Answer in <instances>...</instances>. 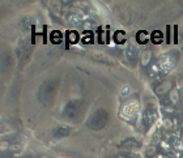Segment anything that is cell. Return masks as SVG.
I'll use <instances>...</instances> for the list:
<instances>
[{
    "instance_id": "cell-1",
    "label": "cell",
    "mask_w": 183,
    "mask_h": 158,
    "mask_svg": "<svg viewBox=\"0 0 183 158\" xmlns=\"http://www.w3.org/2000/svg\"><path fill=\"white\" fill-rule=\"evenodd\" d=\"M150 37H152V41H153V43H156V45H158V43H161V42L164 41V35H162V33H161L160 30L153 31Z\"/></svg>"
},
{
    "instance_id": "cell-2",
    "label": "cell",
    "mask_w": 183,
    "mask_h": 158,
    "mask_svg": "<svg viewBox=\"0 0 183 158\" xmlns=\"http://www.w3.org/2000/svg\"><path fill=\"white\" fill-rule=\"evenodd\" d=\"M50 37H51V41H52V43H55V45H58V43H60V42H62V39H63V35H62V33H60V31H58V30L52 31Z\"/></svg>"
},
{
    "instance_id": "cell-3",
    "label": "cell",
    "mask_w": 183,
    "mask_h": 158,
    "mask_svg": "<svg viewBox=\"0 0 183 158\" xmlns=\"http://www.w3.org/2000/svg\"><path fill=\"white\" fill-rule=\"evenodd\" d=\"M136 38H137V42L140 43V45H144V43L148 41V38H149V35H148V33L146 31H139L137 33V35H136Z\"/></svg>"
},
{
    "instance_id": "cell-4",
    "label": "cell",
    "mask_w": 183,
    "mask_h": 158,
    "mask_svg": "<svg viewBox=\"0 0 183 158\" xmlns=\"http://www.w3.org/2000/svg\"><path fill=\"white\" fill-rule=\"evenodd\" d=\"M67 35H68V43H76L78 38H80L76 31H68Z\"/></svg>"
},
{
    "instance_id": "cell-5",
    "label": "cell",
    "mask_w": 183,
    "mask_h": 158,
    "mask_svg": "<svg viewBox=\"0 0 183 158\" xmlns=\"http://www.w3.org/2000/svg\"><path fill=\"white\" fill-rule=\"evenodd\" d=\"M114 41H115L118 45H120V43H123L124 42V33L123 31H117L115 35H114Z\"/></svg>"
},
{
    "instance_id": "cell-6",
    "label": "cell",
    "mask_w": 183,
    "mask_h": 158,
    "mask_svg": "<svg viewBox=\"0 0 183 158\" xmlns=\"http://www.w3.org/2000/svg\"><path fill=\"white\" fill-rule=\"evenodd\" d=\"M150 59V51H145L144 54H143V59H141V63L144 64V66H146Z\"/></svg>"
},
{
    "instance_id": "cell-7",
    "label": "cell",
    "mask_w": 183,
    "mask_h": 158,
    "mask_svg": "<svg viewBox=\"0 0 183 158\" xmlns=\"http://www.w3.org/2000/svg\"><path fill=\"white\" fill-rule=\"evenodd\" d=\"M178 97H179V94H178V92L175 90V89H173V90H170V101L171 102H177L178 101Z\"/></svg>"
},
{
    "instance_id": "cell-8",
    "label": "cell",
    "mask_w": 183,
    "mask_h": 158,
    "mask_svg": "<svg viewBox=\"0 0 183 158\" xmlns=\"http://www.w3.org/2000/svg\"><path fill=\"white\" fill-rule=\"evenodd\" d=\"M164 127H165V129H171V127H173V123H171L169 119H165L164 120Z\"/></svg>"
},
{
    "instance_id": "cell-9",
    "label": "cell",
    "mask_w": 183,
    "mask_h": 158,
    "mask_svg": "<svg viewBox=\"0 0 183 158\" xmlns=\"http://www.w3.org/2000/svg\"><path fill=\"white\" fill-rule=\"evenodd\" d=\"M10 149H12V150H13V152H16V150H17V149H19V150L21 149V146H20V145H13V146H10Z\"/></svg>"
},
{
    "instance_id": "cell-10",
    "label": "cell",
    "mask_w": 183,
    "mask_h": 158,
    "mask_svg": "<svg viewBox=\"0 0 183 158\" xmlns=\"http://www.w3.org/2000/svg\"><path fill=\"white\" fill-rule=\"evenodd\" d=\"M7 146H8V145H7L5 142H3V144H1V150H4V149L7 148Z\"/></svg>"
},
{
    "instance_id": "cell-11",
    "label": "cell",
    "mask_w": 183,
    "mask_h": 158,
    "mask_svg": "<svg viewBox=\"0 0 183 158\" xmlns=\"http://www.w3.org/2000/svg\"><path fill=\"white\" fill-rule=\"evenodd\" d=\"M41 158H49V157H46V156H42Z\"/></svg>"
},
{
    "instance_id": "cell-12",
    "label": "cell",
    "mask_w": 183,
    "mask_h": 158,
    "mask_svg": "<svg viewBox=\"0 0 183 158\" xmlns=\"http://www.w3.org/2000/svg\"><path fill=\"white\" fill-rule=\"evenodd\" d=\"M118 158H124V157H118Z\"/></svg>"
},
{
    "instance_id": "cell-13",
    "label": "cell",
    "mask_w": 183,
    "mask_h": 158,
    "mask_svg": "<svg viewBox=\"0 0 183 158\" xmlns=\"http://www.w3.org/2000/svg\"><path fill=\"white\" fill-rule=\"evenodd\" d=\"M182 158H183V156H182Z\"/></svg>"
}]
</instances>
